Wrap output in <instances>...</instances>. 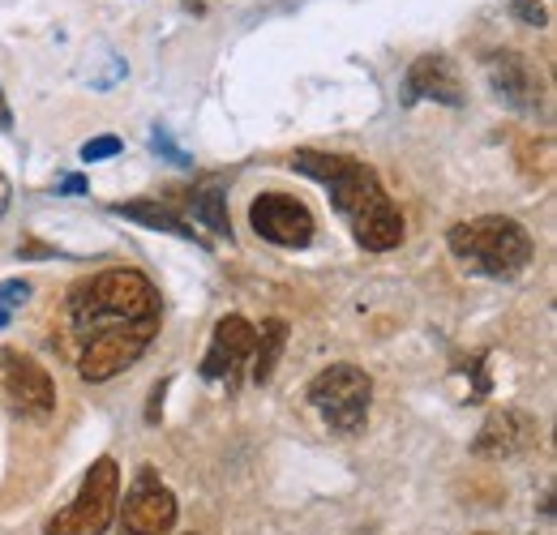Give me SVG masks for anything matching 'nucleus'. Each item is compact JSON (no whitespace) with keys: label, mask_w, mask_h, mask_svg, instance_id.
<instances>
[{"label":"nucleus","mask_w":557,"mask_h":535,"mask_svg":"<svg viewBox=\"0 0 557 535\" xmlns=\"http://www.w3.org/2000/svg\"><path fill=\"white\" fill-rule=\"evenodd\" d=\"M536 433H541V428H536V420H532L528 411L502 407V411H493L485 424H481L472 450H476L481 459H510V455H523V450L536 441Z\"/></svg>","instance_id":"nucleus-13"},{"label":"nucleus","mask_w":557,"mask_h":535,"mask_svg":"<svg viewBox=\"0 0 557 535\" xmlns=\"http://www.w3.org/2000/svg\"><path fill=\"white\" fill-rule=\"evenodd\" d=\"M9 129H13V112H9V99L0 90V134H9Z\"/></svg>","instance_id":"nucleus-22"},{"label":"nucleus","mask_w":557,"mask_h":535,"mask_svg":"<svg viewBox=\"0 0 557 535\" xmlns=\"http://www.w3.org/2000/svg\"><path fill=\"white\" fill-rule=\"evenodd\" d=\"M253 343H258V326L240 313H227L214 322L210 331V347L202 356V377L207 382H232L240 373L245 360H253Z\"/></svg>","instance_id":"nucleus-10"},{"label":"nucleus","mask_w":557,"mask_h":535,"mask_svg":"<svg viewBox=\"0 0 557 535\" xmlns=\"http://www.w3.org/2000/svg\"><path fill=\"white\" fill-rule=\"evenodd\" d=\"M9 198H13V194H9V181H4V172H0V219H4V210H9Z\"/></svg>","instance_id":"nucleus-23"},{"label":"nucleus","mask_w":557,"mask_h":535,"mask_svg":"<svg viewBox=\"0 0 557 535\" xmlns=\"http://www.w3.org/2000/svg\"><path fill=\"white\" fill-rule=\"evenodd\" d=\"M446 245L472 274H485V278H515L532 262L528 227L506 214H481V219L455 223L446 232Z\"/></svg>","instance_id":"nucleus-3"},{"label":"nucleus","mask_w":557,"mask_h":535,"mask_svg":"<svg viewBox=\"0 0 557 535\" xmlns=\"http://www.w3.org/2000/svg\"><path fill=\"white\" fill-rule=\"evenodd\" d=\"M309 402L313 411L335 428V433H360L369 420V402H373V382L364 369L356 364H331L309 382Z\"/></svg>","instance_id":"nucleus-5"},{"label":"nucleus","mask_w":557,"mask_h":535,"mask_svg":"<svg viewBox=\"0 0 557 535\" xmlns=\"http://www.w3.org/2000/svg\"><path fill=\"white\" fill-rule=\"evenodd\" d=\"M485 77H488V90L515 108V112H536L541 108V82L532 65L519 57V52H493L485 57Z\"/></svg>","instance_id":"nucleus-12"},{"label":"nucleus","mask_w":557,"mask_h":535,"mask_svg":"<svg viewBox=\"0 0 557 535\" xmlns=\"http://www.w3.org/2000/svg\"><path fill=\"white\" fill-rule=\"evenodd\" d=\"M185 9H194V13H202V0H181Z\"/></svg>","instance_id":"nucleus-24"},{"label":"nucleus","mask_w":557,"mask_h":535,"mask_svg":"<svg viewBox=\"0 0 557 535\" xmlns=\"http://www.w3.org/2000/svg\"><path fill=\"white\" fill-rule=\"evenodd\" d=\"M30 300V283L26 278H4L0 283V326H9Z\"/></svg>","instance_id":"nucleus-17"},{"label":"nucleus","mask_w":557,"mask_h":535,"mask_svg":"<svg viewBox=\"0 0 557 535\" xmlns=\"http://www.w3.org/2000/svg\"><path fill=\"white\" fill-rule=\"evenodd\" d=\"M194 223H202L210 236H232V219H227V198H223V189H219V181H207L194 198Z\"/></svg>","instance_id":"nucleus-16"},{"label":"nucleus","mask_w":557,"mask_h":535,"mask_svg":"<svg viewBox=\"0 0 557 535\" xmlns=\"http://www.w3.org/2000/svg\"><path fill=\"white\" fill-rule=\"evenodd\" d=\"M249 223H253V232L262 240H271L278 249H305L313 240V232H318L309 206L300 198H292V194H262V198H253Z\"/></svg>","instance_id":"nucleus-8"},{"label":"nucleus","mask_w":557,"mask_h":535,"mask_svg":"<svg viewBox=\"0 0 557 535\" xmlns=\"http://www.w3.org/2000/svg\"><path fill=\"white\" fill-rule=\"evenodd\" d=\"M112 214H121V219H134L141 227H150V232H168V236H181V240H194V245H207L168 201L159 198H141V201H121V206H112Z\"/></svg>","instance_id":"nucleus-14"},{"label":"nucleus","mask_w":557,"mask_h":535,"mask_svg":"<svg viewBox=\"0 0 557 535\" xmlns=\"http://www.w3.org/2000/svg\"><path fill=\"white\" fill-rule=\"evenodd\" d=\"M176 514H181V506H176L172 488H168L150 468H141L138 480H134V488H129V497H125V506H121V532L168 535L176 527Z\"/></svg>","instance_id":"nucleus-9"},{"label":"nucleus","mask_w":557,"mask_h":535,"mask_svg":"<svg viewBox=\"0 0 557 535\" xmlns=\"http://www.w3.org/2000/svg\"><path fill=\"white\" fill-rule=\"evenodd\" d=\"M510 13H515V17H523L528 26H545V22H549V13H545L536 0H515V4H510Z\"/></svg>","instance_id":"nucleus-20"},{"label":"nucleus","mask_w":557,"mask_h":535,"mask_svg":"<svg viewBox=\"0 0 557 535\" xmlns=\"http://www.w3.org/2000/svg\"><path fill=\"white\" fill-rule=\"evenodd\" d=\"M283 347H287V322H283V318L262 322L258 343H253V382H258V386H267V382L275 377V364H278V356H283Z\"/></svg>","instance_id":"nucleus-15"},{"label":"nucleus","mask_w":557,"mask_h":535,"mask_svg":"<svg viewBox=\"0 0 557 535\" xmlns=\"http://www.w3.org/2000/svg\"><path fill=\"white\" fill-rule=\"evenodd\" d=\"M404 99L417 103V99H429V103H442V108H463L468 95H463V77L450 57H420L412 61L408 77H404Z\"/></svg>","instance_id":"nucleus-11"},{"label":"nucleus","mask_w":557,"mask_h":535,"mask_svg":"<svg viewBox=\"0 0 557 535\" xmlns=\"http://www.w3.org/2000/svg\"><path fill=\"white\" fill-rule=\"evenodd\" d=\"M150 150H154V154H163V159H168V163H176V167H189V163H194V159L172 141V134H168V129H159V125L150 129Z\"/></svg>","instance_id":"nucleus-18"},{"label":"nucleus","mask_w":557,"mask_h":535,"mask_svg":"<svg viewBox=\"0 0 557 535\" xmlns=\"http://www.w3.org/2000/svg\"><path fill=\"white\" fill-rule=\"evenodd\" d=\"M0 382H4L9 402H13L22 415L48 420V415L57 411V382H52V373H48L35 356L4 347V351H0Z\"/></svg>","instance_id":"nucleus-7"},{"label":"nucleus","mask_w":557,"mask_h":535,"mask_svg":"<svg viewBox=\"0 0 557 535\" xmlns=\"http://www.w3.org/2000/svg\"><path fill=\"white\" fill-rule=\"evenodd\" d=\"M292 167L331 194L335 210L348 219L351 236L369 253H391L404 240V214L386 198V189L369 163L348 159V154H326V150H296Z\"/></svg>","instance_id":"nucleus-1"},{"label":"nucleus","mask_w":557,"mask_h":535,"mask_svg":"<svg viewBox=\"0 0 557 535\" xmlns=\"http://www.w3.org/2000/svg\"><path fill=\"white\" fill-rule=\"evenodd\" d=\"M73 331L90 338L99 331H129V326H154L159 331V287L138 270H103L73 287L70 300Z\"/></svg>","instance_id":"nucleus-2"},{"label":"nucleus","mask_w":557,"mask_h":535,"mask_svg":"<svg viewBox=\"0 0 557 535\" xmlns=\"http://www.w3.org/2000/svg\"><path fill=\"white\" fill-rule=\"evenodd\" d=\"M159 335L154 326H129V331H99V335L82 338V356H77V373L82 382L99 386L121 377L125 369H134L141 351L150 347V338Z\"/></svg>","instance_id":"nucleus-6"},{"label":"nucleus","mask_w":557,"mask_h":535,"mask_svg":"<svg viewBox=\"0 0 557 535\" xmlns=\"http://www.w3.org/2000/svg\"><path fill=\"white\" fill-rule=\"evenodd\" d=\"M57 189H61V194H86V181H82V176H65Z\"/></svg>","instance_id":"nucleus-21"},{"label":"nucleus","mask_w":557,"mask_h":535,"mask_svg":"<svg viewBox=\"0 0 557 535\" xmlns=\"http://www.w3.org/2000/svg\"><path fill=\"white\" fill-rule=\"evenodd\" d=\"M121 510V468L116 459H95L82 475V488L70 506L44 527L48 535H103Z\"/></svg>","instance_id":"nucleus-4"},{"label":"nucleus","mask_w":557,"mask_h":535,"mask_svg":"<svg viewBox=\"0 0 557 535\" xmlns=\"http://www.w3.org/2000/svg\"><path fill=\"white\" fill-rule=\"evenodd\" d=\"M121 150H125V141H121V137H90V141H86V146H82V159H86V163H99V159H112V154H121Z\"/></svg>","instance_id":"nucleus-19"}]
</instances>
